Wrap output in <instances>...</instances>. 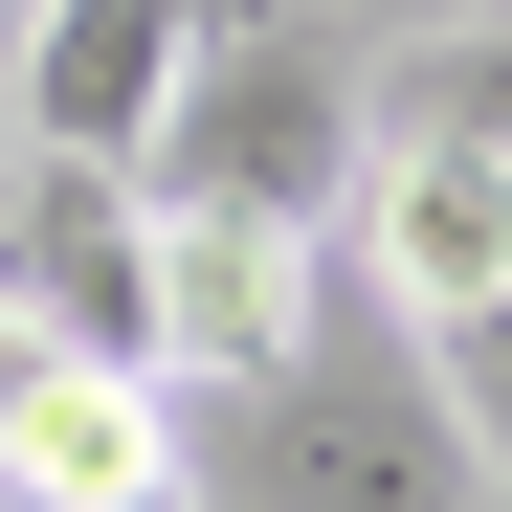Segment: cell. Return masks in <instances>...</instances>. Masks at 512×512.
I'll return each instance as SVG.
<instances>
[{
  "label": "cell",
  "mask_w": 512,
  "mask_h": 512,
  "mask_svg": "<svg viewBox=\"0 0 512 512\" xmlns=\"http://www.w3.org/2000/svg\"><path fill=\"white\" fill-rule=\"evenodd\" d=\"M223 23H268V0H23V156H134Z\"/></svg>",
  "instance_id": "5b68a950"
},
{
  "label": "cell",
  "mask_w": 512,
  "mask_h": 512,
  "mask_svg": "<svg viewBox=\"0 0 512 512\" xmlns=\"http://www.w3.org/2000/svg\"><path fill=\"white\" fill-rule=\"evenodd\" d=\"M334 268H357L401 334L490 312V290H512V156H490V134H446V112H379V156H357V223H334Z\"/></svg>",
  "instance_id": "3957f363"
},
{
  "label": "cell",
  "mask_w": 512,
  "mask_h": 512,
  "mask_svg": "<svg viewBox=\"0 0 512 512\" xmlns=\"http://www.w3.org/2000/svg\"><path fill=\"white\" fill-rule=\"evenodd\" d=\"M0 290H45L90 357L156 379V201L112 156H0Z\"/></svg>",
  "instance_id": "8992f818"
},
{
  "label": "cell",
  "mask_w": 512,
  "mask_h": 512,
  "mask_svg": "<svg viewBox=\"0 0 512 512\" xmlns=\"http://www.w3.org/2000/svg\"><path fill=\"white\" fill-rule=\"evenodd\" d=\"M0 23H23V0H0Z\"/></svg>",
  "instance_id": "ba28073f"
},
{
  "label": "cell",
  "mask_w": 512,
  "mask_h": 512,
  "mask_svg": "<svg viewBox=\"0 0 512 512\" xmlns=\"http://www.w3.org/2000/svg\"><path fill=\"white\" fill-rule=\"evenodd\" d=\"M490 490H512V468H490Z\"/></svg>",
  "instance_id": "9c48e42d"
},
{
  "label": "cell",
  "mask_w": 512,
  "mask_h": 512,
  "mask_svg": "<svg viewBox=\"0 0 512 512\" xmlns=\"http://www.w3.org/2000/svg\"><path fill=\"white\" fill-rule=\"evenodd\" d=\"M245 401H268V490H290V512H490L446 379H423V334H401L357 268H334V312H312Z\"/></svg>",
  "instance_id": "7a4b0ae2"
},
{
  "label": "cell",
  "mask_w": 512,
  "mask_h": 512,
  "mask_svg": "<svg viewBox=\"0 0 512 512\" xmlns=\"http://www.w3.org/2000/svg\"><path fill=\"white\" fill-rule=\"evenodd\" d=\"M357 156H379V67L312 23V0H268V23H223L179 90H156V134L112 156L134 201H201V223H290L334 245L357 223Z\"/></svg>",
  "instance_id": "6da1fadb"
},
{
  "label": "cell",
  "mask_w": 512,
  "mask_h": 512,
  "mask_svg": "<svg viewBox=\"0 0 512 512\" xmlns=\"http://www.w3.org/2000/svg\"><path fill=\"white\" fill-rule=\"evenodd\" d=\"M423 379H446V423H468V468H512V290L423 334Z\"/></svg>",
  "instance_id": "52a82bcc"
},
{
  "label": "cell",
  "mask_w": 512,
  "mask_h": 512,
  "mask_svg": "<svg viewBox=\"0 0 512 512\" xmlns=\"http://www.w3.org/2000/svg\"><path fill=\"white\" fill-rule=\"evenodd\" d=\"M312 312H334V245L156 201V401H245V379H268V357H290Z\"/></svg>",
  "instance_id": "277c9868"
}]
</instances>
